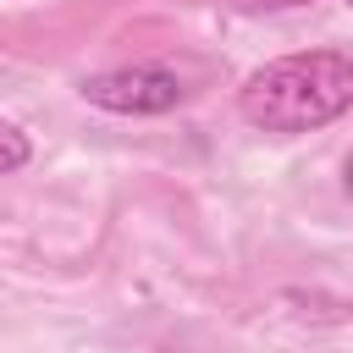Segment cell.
Instances as JSON below:
<instances>
[{"mask_svg":"<svg viewBox=\"0 0 353 353\" xmlns=\"http://www.w3.org/2000/svg\"><path fill=\"white\" fill-rule=\"evenodd\" d=\"M237 110L259 132H314L353 110V61L336 50L281 55L237 88Z\"/></svg>","mask_w":353,"mask_h":353,"instance_id":"1","label":"cell"},{"mask_svg":"<svg viewBox=\"0 0 353 353\" xmlns=\"http://www.w3.org/2000/svg\"><path fill=\"white\" fill-rule=\"evenodd\" d=\"M83 99L116 116H160L171 105H182V83L165 66H116L83 83Z\"/></svg>","mask_w":353,"mask_h":353,"instance_id":"2","label":"cell"},{"mask_svg":"<svg viewBox=\"0 0 353 353\" xmlns=\"http://www.w3.org/2000/svg\"><path fill=\"white\" fill-rule=\"evenodd\" d=\"M28 165V138L11 127V121H0V176H11V171H22Z\"/></svg>","mask_w":353,"mask_h":353,"instance_id":"3","label":"cell"},{"mask_svg":"<svg viewBox=\"0 0 353 353\" xmlns=\"http://www.w3.org/2000/svg\"><path fill=\"white\" fill-rule=\"evenodd\" d=\"M248 11H298V6H309V0H243Z\"/></svg>","mask_w":353,"mask_h":353,"instance_id":"4","label":"cell"},{"mask_svg":"<svg viewBox=\"0 0 353 353\" xmlns=\"http://www.w3.org/2000/svg\"><path fill=\"white\" fill-rule=\"evenodd\" d=\"M342 188H347V199H353V154H347V165H342Z\"/></svg>","mask_w":353,"mask_h":353,"instance_id":"5","label":"cell"}]
</instances>
